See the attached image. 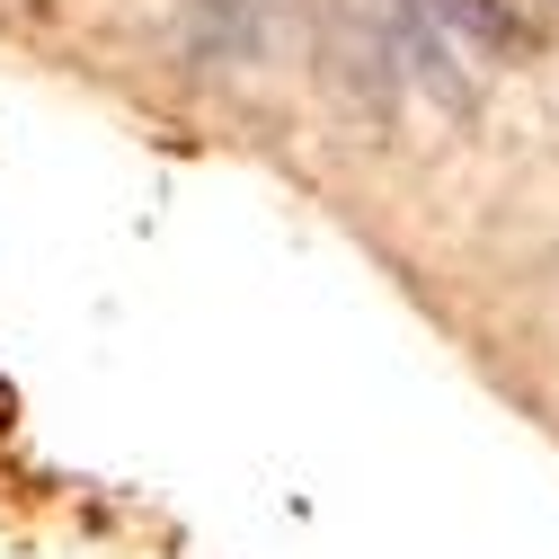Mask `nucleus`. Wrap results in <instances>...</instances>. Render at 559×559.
<instances>
[{
    "label": "nucleus",
    "instance_id": "nucleus-1",
    "mask_svg": "<svg viewBox=\"0 0 559 559\" xmlns=\"http://www.w3.org/2000/svg\"><path fill=\"white\" fill-rule=\"evenodd\" d=\"M187 36L204 62H258L275 36V0H187Z\"/></svg>",
    "mask_w": 559,
    "mask_h": 559
}]
</instances>
